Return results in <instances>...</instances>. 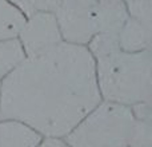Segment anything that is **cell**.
I'll use <instances>...</instances> for the list:
<instances>
[{
	"label": "cell",
	"instance_id": "cell-1",
	"mask_svg": "<svg viewBox=\"0 0 152 147\" xmlns=\"http://www.w3.org/2000/svg\"><path fill=\"white\" fill-rule=\"evenodd\" d=\"M100 100L88 48L63 42L26 56L3 79L0 119L23 122L43 137L66 138Z\"/></svg>",
	"mask_w": 152,
	"mask_h": 147
},
{
	"label": "cell",
	"instance_id": "cell-2",
	"mask_svg": "<svg viewBox=\"0 0 152 147\" xmlns=\"http://www.w3.org/2000/svg\"><path fill=\"white\" fill-rule=\"evenodd\" d=\"M95 63L102 100L123 106L152 103V51L127 52L118 34H99L86 46Z\"/></svg>",
	"mask_w": 152,
	"mask_h": 147
},
{
	"label": "cell",
	"instance_id": "cell-3",
	"mask_svg": "<svg viewBox=\"0 0 152 147\" xmlns=\"http://www.w3.org/2000/svg\"><path fill=\"white\" fill-rule=\"evenodd\" d=\"M53 13L63 40L79 46L99 34H118L128 18L123 0H59Z\"/></svg>",
	"mask_w": 152,
	"mask_h": 147
},
{
	"label": "cell",
	"instance_id": "cell-4",
	"mask_svg": "<svg viewBox=\"0 0 152 147\" xmlns=\"http://www.w3.org/2000/svg\"><path fill=\"white\" fill-rule=\"evenodd\" d=\"M134 122L131 107L100 100L64 140L68 147H128Z\"/></svg>",
	"mask_w": 152,
	"mask_h": 147
},
{
	"label": "cell",
	"instance_id": "cell-5",
	"mask_svg": "<svg viewBox=\"0 0 152 147\" xmlns=\"http://www.w3.org/2000/svg\"><path fill=\"white\" fill-rule=\"evenodd\" d=\"M16 39L26 56L39 55L64 42L52 11H35L27 16Z\"/></svg>",
	"mask_w": 152,
	"mask_h": 147
},
{
	"label": "cell",
	"instance_id": "cell-6",
	"mask_svg": "<svg viewBox=\"0 0 152 147\" xmlns=\"http://www.w3.org/2000/svg\"><path fill=\"white\" fill-rule=\"evenodd\" d=\"M118 40L120 48L127 52H140L151 50L152 24L128 16L119 29Z\"/></svg>",
	"mask_w": 152,
	"mask_h": 147
},
{
	"label": "cell",
	"instance_id": "cell-7",
	"mask_svg": "<svg viewBox=\"0 0 152 147\" xmlns=\"http://www.w3.org/2000/svg\"><path fill=\"white\" fill-rule=\"evenodd\" d=\"M43 139L36 130L15 119H0V147H36Z\"/></svg>",
	"mask_w": 152,
	"mask_h": 147
},
{
	"label": "cell",
	"instance_id": "cell-8",
	"mask_svg": "<svg viewBox=\"0 0 152 147\" xmlns=\"http://www.w3.org/2000/svg\"><path fill=\"white\" fill-rule=\"evenodd\" d=\"M26 15L8 0H0V40L16 39Z\"/></svg>",
	"mask_w": 152,
	"mask_h": 147
},
{
	"label": "cell",
	"instance_id": "cell-9",
	"mask_svg": "<svg viewBox=\"0 0 152 147\" xmlns=\"http://www.w3.org/2000/svg\"><path fill=\"white\" fill-rule=\"evenodd\" d=\"M26 58L18 39L0 40V82Z\"/></svg>",
	"mask_w": 152,
	"mask_h": 147
},
{
	"label": "cell",
	"instance_id": "cell-10",
	"mask_svg": "<svg viewBox=\"0 0 152 147\" xmlns=\"http://www.w3.org/2000/svg\"><path fill=\"white\" fill-rule=\"evenodd\" d=\"M128 147H152V119H135Z\"/></svg>",
	"mask_w": 152,
	"mask_h": 147
},
{
	"label": "cell",
	"instance_id": "cell-11",
	"mask_svg": "<svg viewBox=\"0 0 152 147\" xmlns=\"http://www.w3.org/2000/svg\"><path fill=\"white\" fill-rule=\"evenodd\" d=\"M35 11H55L59 0H28Z\"/></svg>",
	"mask_w": 152,
	"mask_h": 147
},
{
	"label": "cell",
	"instance_id": "cell-12",
	"mask_svg": "<svg viewBox=\"0 0 152 147\" xmlns=\"http://www.w3.org/2000/svg\"><path fill=\"white\" fill-rule=\"evenodd\" d=\"M36 147H68L64 138H53V137H43L40 143Z\"/></svg>",
	"mask_w": 152,
	"mask_h": 147
},
{
	"label": "cell",
	"instance_id": "cell-13",
	"mask_svg": "<svg viewBox=\"0 0 152 147\" xmlns=\"http://www.w3.org/2000/svg\"><path fill=\"white\" fill-rule=\"evenodd\" d=\"M0 102H1V82H0Z\"/></svg>",
	"mask_w": 152,
	"mask_h": 147
}]
</instances>
